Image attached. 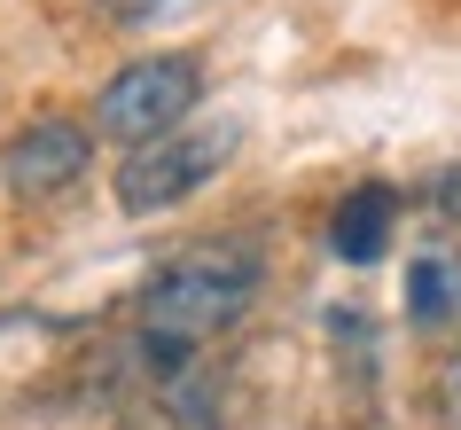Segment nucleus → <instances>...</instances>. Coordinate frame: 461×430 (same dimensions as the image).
Listing matches in <instances>:
<instances>
[{"mask_svg": "<svg viewBox=\"0 0 461 430\" xmlns=\"http://www.w3.org/2000/svg\"><path fill=\"white\" fill-rule=\"evenodd\" d=\"M195 95H203V71L188 55H141V63H125L95 95V133L102 142H125V149H149L165 133H180Z\"/></svg>", "mask_w": 461, "mask_h": 430, "instance_id": "f03ea898", "label": "nucleus"}, {"mask_svg": "<svg viewBox=\"0 0 461 430\" xmlns=\"http://www.w3.org/2000/svg\"><path fill=\"white\" fill-rule=\"evenodd\" d=\"M430 204H438L446 219H461V165H446V172L430 180Z\"/></svg>", "mask_w": 461, "mask_h": 430, "instance_id": "1a4fd4ad", "label": "nucleus"}, {"mask_svg": "<svg viewBox=\"0 0 461 430\" xmlns=\"http://www.w3.org/2000/svg\"><path fill=\"white\" fill-rule=\"evenodd\" d=\"M86 165H95V133L78 118H32L16 142L0 149V180H8V196H24V204L63 196Z\"/></svg>", "mask_w": 461, "mask_h": 430, "instance_id": "20e7f679", "label": "nucleus"}, {"mask_svg": "<svg viewBox=\"0 0 461 430\" xmlns=\"http://www.w3.org/2000/svg\"><path fill=\"white\" fill-rule=\"evenodd\" d=\"M438 415H446V430H461V352H446V368H438Z\"/></svg>", "mask_w": 461, "mask_h": 430, "instance_id": "6e6552de", "label": "nucleus"}, {"mask_svg": "<svg viewBox=\"0 0 461 430\" xmlns=\"http://www.w3.org/2000/svg\"><path fill=\"white\" fill-rule=\"evenodd\" d=\"M110 24H157V16H180V8H195V0H95Z\"/></svg>", "mask_w": 461, "mask_h": 430, "instance_id": "0eeeda50", "label": "nucleus"}, {"mask_svg": "<svg viewBox=\"0 0 461 430\" xmlns=\"http://www.w3.org/2000/svg\"><path fill=\"white\" fill-rule=\"evenodd\" d=\"M407 321L422 336L461 329V259L454 251H422V259L407 266Z\"/></svg>", "mask_w": 461, "mask_h": 430, "instance_id": "423d86ee", "label": "nucleus"}, {"mask_svg": "<svg viewBox=\"0 0 461 430\" xmlns=\"http://www.w3.org/2000/svg\"><path fill=\"white\" fill-rule=\"evenodd\" d=\"M227 149H235V133H227V125H212V133H165V142L133 149V157L118 165V204H125L133 219L188 204V196L219 172V157H227Z\"/></svg>", "mask_w": 461, "mask_h": 430, "instance_id": "7ed1b4c3", "label": "nucleus"}, {"mask_svg": "<svg viewBox=\"0 0 461 430\" xmlns=\"http://www.w3.org/2000/svg\"><path fill=\"white\" fill-rule=\"evenodd\" d=\"M250 297H258L250 242H188L141 282V336L165 352H203L250 313Z\"/></svg>", "mask_w": 461, "mask_h": 430, "instance_id": "f257e3e1", "label": "nucleus"}, {"mask_svg": "<svg viewBox=\"0 0 461 430\" xmlns=\"http://www.w3.org/2000/svg\"><path fill=\"white\" fill-rule=\"evenodd\" d=\"M391 219H399V196H391L384 180H367V188H352L337 204V219H329V251H337L344 266H375L391 251Z\"/></svg>", "mask_w": 461, "mask_h": 430, "instance_id": "39448f33", "label": "nucleus"}]
</instances>
